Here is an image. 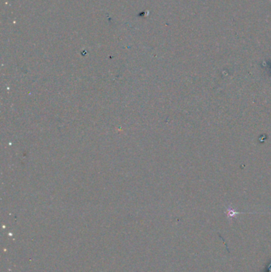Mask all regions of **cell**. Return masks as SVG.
<instances>
[{
	"mask_svg": "<svg viewBox=\"0 0 271 272\" xmlns=\"http://www.w3.org/2000/svg\"><path fill=\"white\" fill-rule=\"evenodd\" d=\"M226 212H227V218L229 219V220H231V219L235 217L236 215H239V213H239V212H235V211L234 210L233 208H231V207L227 208V210H226Z\"/></svg>",
	"mask_w": 271,
	"mask_h": 272,
	"instance_id": "6da1fadb",
	"label": "cell"
}]
</instances>
